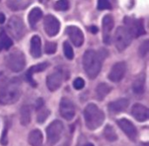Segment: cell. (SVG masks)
Segmentation results:
<instances>
[{"label":"cell","instance_id":"e575fe53","mask_svg":"<svg viewBox=\"0 0 149 146\" xmlns=\"http://www.w3.org/2000/svg\"><path fill=\"white\" fill-rule=\"evenodd\" d=\"M8 82H9V79L6 74L3 72H0V91L8 84Z\"/></svg>","mask_w":149,"mask_h":146},{"label":"cell","instance_id":"ac0fdd59","mask_svg":"<svg viewBox=\"0 0 149 146\" xmlns=\"http://www.w3.org/2000/svg\"><path fill=\"white\" fill-rule=\"evenodd\" d=\"M48 67V64L47 63H40L38 64H36V65H33L31 66L26 72V79L28 80V82L33 86L35 87L37 85L36 82L33 80L32 78V76L36 73H39V72H42L43 71H45L46 68Z\"/></svg>","mask_w":149,"mask_h":146},{"label":"cell","instance_id":"ba28073f","mask_svg":"<svg viewBox=\"0 0 149 146\" xmlns=\"http://www.w3.org/2000/svg\"><path fill=\"white\" fill-rule=\"evenodd\" d=\"M124 23L126 24V28L128 30L132 37H138L146 33L142 19H136L130 17H126L124 19Z\"/></svg>","mask_w":149,"mask_h":146},{"label":"cell","instance_id":"60d3db41","mask_svg":"<svg viewBox=\"0 0 149 146\" xmlns=\"http://www.w3.org/2000/svg\"><path fill=\"white\" fill-rule=\"evenodd\" d=\"M60 146H68V145H66V144H64V145H62Z\"/></svg>","mask_w":149,"mask_h":146},{"label":"cell","instance_id":"f35d334b","mask_svg":"<svg viewBox=\"0 0 149 146\" xmlns=\"http://www.w3.org/2000/svg\"><path fill=\"white\" fill-rule=\"evenodd\" d=\"M5 21V16L3 13H0V24H3Z\"/></svg>","mask_w":149,"mask_h":146},{"label":"cell","instance_id":"277c9868","mask_svg":"<svg viewBox=\"0 0 149 146\" xmlns=\"http://www.w3.org/2000/svg\"><path fill=\"white\" fill-rule=\"evenodd\" d=\"M5 63L11 71L19 72L23 71L25 66V57L22 51L16 50L7 56Z\"/></svg>","mask_w":149,"mask_h":146},{"label":"cell","instance_id":"4316f807","mask_svg":"<svg viewBox=\"0 0 149 146\" xmlns=\"http://www.w3.org/2000/svg\"><path fill=\"white\" fill-rule=\"evenodd\" d=\"M104 136L106 139L109 142H114L118 139V136L115 132V130L112 125H107L104 129Z\"/></svg>","mask_w":149,"mask_h":146},{"label":"cell","instance_id":"ab89813d","mask_svg":"<svg viewBox=\"0 0 149 146\" xmlns=\"http://www.w3.org/2000/svg\"><path fill=\"white\" fill-rule=\"evenodd\" d=\"M84 146H94L93 144H91V143H88V144H86V145H85Z\"/></svg>","mask_w":149,"mask_h":146},{"label":"cell","instance_id":"4fadbf2b","mask_svg":"<svg viewBox=\"0 0 149 146\" xmlns=\"http://www.w3.org/2000/svg\"><path fill=\"white\" fill-rule=\"evenodd\" d=\"M114 27V19L111 15H106L102 19L103 28V40L104 43L109 44L111 43L112 31Z\"/></svg>","mask_w":149,"mask_h":146},{"label":"cell","instance_id":"3957f363","mask_svg":"<svg viewBox=\"0 0 149 146\" xmlns=\"http://www.w3.org/2000/svg\"><path fill=\"white\" fill-rule=\"evenodd\" d=\"M83 67L86 75L94 79L101 70V58L99 53L93 50L86 51L83 57Z\"/></svg>","mask_w":149,"mask_h":146},{"label":"cell","instance_id":"9a60e30c","mask_svg":"<svg viewBox=\"0 0 149 146\" xmlns=\"http://www.w3.org/2000/svg\"><path fill=\"white\" fill-rule=\"evenodd\" d=\"M62 82H63V75H62V72L59 71H57L50 74L46 79L47 87L51 91H57L61 86Z\"/></svg>","mask_w":149,"mask_h":146},{"label":"cell","instance_id":"8992f818","mask_svg":"<svg viewBox=\"0 0 149 146\" xmlns=\"http://www.w3.org/2000/svg\"><path fill=\"white\" fill-rule=\"evenodd\" d=\"M64 131V125L59 120H55L46 129L47 143L50 146L55 145L61 138Z\"/></svg>","mask_w":149,"mask_h":146},{"label":"cell","instance_id":"6da1fadb","mask_svg":"<svg viewBox=\"0 0 149 146\" xmlns=\"http://www.w3.org/2000/svg\"><path fill=\"white\" fill-rule=\"evenodd\" d=\"M21 82L18 78H14L0 91V104L9 105L15 104L21 97Z\"/></svg>","mask_w":149,"mask_h":146},{"label":"cell","instance_id":"f546056e","mask_svg":"<svg viewBox=\"0 0 149 146\" xmlns=\"http://www.w3.org/2000/svg\"><path fill=\"white\" fill-rule=\"evenodd\" d=\"M69 6H70L69 0H58L54 4V8L57 10H61V11L67 10L69 9Z\"/></svg>","mask_w":149,"mask_h":146},{"label":"cell","instance_id":"52a82bcc","mask_svg":"<svg viewBox=\"0 0 149 146\" xmlns=\"http://www.w3.org/2000/svg\"><path fill=\"white\" fill-rule=\"evenodd\" d=\"M6 29L9 34L16 40H20L24 36V24L23 23V20L19 17L14 16L10 17L7 24Z\"/></svg>","mask_w":149,"mask_h":146},{"label":"cell","instance_id":"603a6c76","mask_svg":"<svg viewBox=\"0 0 149 146\" xmlns=\"http://www.w3.org/2000/svg\"><path fill=\"white\" fill-rule=\"evenodd\" d=\"M31 3V0H7L8 7L12 10H19L25 9Z\"/></svg>","mask_w":149,"mask_h":146},{"label":"cell","instance_id":"9c48e42d","mask_svg":"<svg viewBox=\"0 0 149 146\" xmlns=\"http://www.w3.org/2000/svg\"><path fill=\"white\" fill-rule=\"evenodd\" d=\"M60 23L57 17L52 15H47L44 19V30L50 37H54L59 32Z\"/></svg>","mask_w":149,"mask_h":146},{"label":"cell","instance_id":"e0dca14e","mask_svg":"<svg viewBox=\"0 0 149 146\" xmlns=\"http://www.w3.org/2000/svg\"><path fill=\"white\" fill-rule=\"evenodd\" d=\"M129 105V100L127 98H120L116 101L111 102L108 104V110L113 114H119L127 110Z\"/></svg>","mask_w":149,"mask_h":146},{"label":"cell","instance_id":"2e32d148","mask_svg":"<svg viewBox=\"0 0 149 146\" xmlns=\"http://www.w3.org/2000/svg\"><path fill=\"white\" fill-rule=\"evenodd\" d=\"M132 115L133 117L139 122H146L149 118L148 109L141 104H135L132 107Z\"/></svg>","mask_w":149,"mask_h":146},{"label":"cell","instance_id":"f1b7e54d","mask_svg":"<svg viewBox=\"0 0 149 146\" xmlns=\"http://www.w3.org/2000/svg\"><path fill=\"white\" fill-rule=\"evenodd\" d=\"M50 115V111L45 109V108H41L38 111V115H37V122L39 124L44 123L46 118L49 117Z\"/></svg>","mask_w":149,"mask_h":146},{"label":"cell","instance_id":"5b68a950","mask_svg":"<svg viewBox=\"0 0 149 146\" xmlns=\"http://www.w3.org/2000/svg\"><path fill=\"white\" fill-rule=\"evenodd\" d=\"M132 38H133L132 35L130 34V32L126 27H122V26L118 27L113 37V42L115 47L119 51H124L130 45L132 42Z\"/></svg>","mask_w":149,"mask_h":146},{"label":"cell","instance_id":"7402d4cb","mask_svg":"<svg viewBox=\"0 0 149 146\" xmlns=\"http://www.w3.org/2000/svg\"><path fill=\"white\" fill-rule=\"evenodd\" d=\"M145 75L141 74L133 83V91L135 94H142L145 91Z\"/></svg>","mask_w":149,"mask_h":146},{"label":"cell","instance_id":"836d02e7","mask_svg":"<svg viewBox=\"0 0 149 146\" xmlns=\"http://www.w3.org/2000/svg\"><path fill=\"white\" fill-rule=\"evenodd\" d=\"M85 86V81L83 78L81 77H78L74 80L73 82V87L76 89V90H81L83 89Z\"/></svg>","mask_w":149,"mask_h":146},{"label":"cell","instance_id":"cb8c5ba5","mask_svg":"<svg viewBox=\"0 0 149 146\" xmlns=\"http://www.w3.org/2000/svg\"><path fill=\"white\" fill-rule=\"evenodd\" d=\"M31 120V108L28 105H24L20 109V123L24 126H27Z\"/></svg>","mask_w":149,"mask_h":146},{"label":"cell","instance_id":"30bf717a","mask_svg":"<svg viewBox=\"0 0 149 146\" xmlns=\"http://www.w3.org/2000/svg\"><path fill=\"white\" fill-rule=\"evenodd\" d=\"M60 115L65 120H72L75 116V106L74 104L67 98H63L59 104Z\"/></svg>","mask_w":149,"mask_h":146},{"label":"cell","instance_id":"d6986e66","mask_svg":"<svg viewBox=\"0 0 149 146\" xmlns=\"http://www.w3.org/2000/svg\"><path fill=\"white\" fill-rule=\"evenodd\" d=\"M42 44L41 39L38 36L35 35L32 37L31 40V47H30V53L34 58H38L41 57L42 54Z\"/></svg>","mask_w":149,"mask_h":146},{"label":"cell","instance_id":"74e56055","mask_svg":"<svg viewBox=\"0 0 149 146\" xmlns=\"http://www.w3.org/2000/svg\"><path fill=\"white\" fill-rule=\"evenodd\" d=\"M90 30L92 31V33H93V34H96L97 32H98V28L96 27V26H91L90 27Z\"/></svg>","mask_w":149,"mask_h":146},{"label":"cell","instance_id":"484cf974","mask_svg":"<svg viewBox=\"0 0 149 146\" xmlns=\"http://www.w3.org/2000/svg\"><path fill=\"white\" fill-rule=\"evenodd\" d=\"M12 46V41L9 36L3 30L0 32V51L3 50H8Z\"/></svg>","mask_w":149,"mask_h":146},{"label":"cell","instance_id":"7c38bea8","mask_svg":"<svg viewBox=\"0 0 149 146\" xmlns=\"http://www.w3.org/2000/svg\"><path fill=\"white\" fill-rule=\"evenodd\" d=\"M119 127L123 131V132L132 140L135 141L138 136V131L134 124L127 118H121L117 121Z\"/></svg>","mask_w":149,"mask_h":146},{"label":"cell","instance_id":"ffe728a7","mask_svg":"<svg viewBox=\"0 0 149 146\" xmlns=\"http://www.w3.org/2000/svg\"><path fill=\"white\" fill-rule=\"evenodd\" d=\"M28 142L31 146H42L43 134L39 130H33L29 133Z\"/></svg>","mask_w":149,"mask_h":146},{"label":"cell","instance_id":"5bb4252c","mask_svg":"<svg viewBox=\"0 0 149 146\" xmlns=\"http://www.w3.org/2000/svg\"><path fill=\"white\" fill-rule=\"evenodd\" d=\"M70 40L76 47H80L84 43V34L77 26H68L65 30Z\"/></svg>","mask_w":149,"mask_h":146},{"label":"cell","instance_id":"d6a6232c","mask_svg":"<svg viewBox=\"0 0 149 146\" xmlns=\"http://www.w3.org/2000/svg\"><path fill=\"white\" fill-rule=\"evenodd\" d=\"M98 10H110L112 8L111 3L109 0H98Z\"/></svg>","mask_w":149,"mask_h":146},{"label":"cell","instance_id":"7a4b0ae2","mask_svg":"<svg viewBox=\"0 0 149 146\" xmlns=\"http://www.w3.org/2000/svg\"><path fill=\"white\" fill-rule=\"evenodd\" d=\"M84 118L86 127L91 131H94L104 123L105 114L96 104H89L84 110Z\"/></svg>","mask_w":149,"mask_h":146},{"label":"cell","instance_id":"1f68e13d","mask_svg":"<svg viewBox=\"0 0 149 146\" xmlns=\"http://www.w3.org/2000/svg\"><path fill=\"white\" fill-rule=\"evenodd\" d=\"M149 50V41L148 40H146L144 41L141 45L140 46V50H139V53L141 55V57H144L147 56V54L148 53Z\"/></svg>","mask_w":149,"mask_h":146},{"label":"cell","instance_id":"8d00e7d4","mask_svg":"<svg viewBox=\"0 0 149 146\" xmlns=\"http://www.w3.org/2000/svg\"><path fill=\"white\" fill-rule=\"evenodd\" d=\"M44 105H45V103H44L43 99L42 98H38V101H37V103H36V110L38 111L39 109L43 108Z\"/></svg>","mask_w":149,"mask_h":146},{"label":"cell","instance_id":"44dd1931","mask_svg":"<svg viewBox=\"0 0 149 146\" xmlns=\"http://www.w3.org/2000/svg\"><path fill=\"white\" fill-rule=\"evenodd\" d=\"M42 16H43V12L38 7L33 8L28 15V22L31 28H35L37 23L42 18Z\"/></svg>","mask_w":149,"mask_h":146},{"label":"cell","instance_id":"d4e9b609","mask_svg":"<svg viewBox=\"0 0 149 146\" xmlns=\"http://www.w3.org/2000/svg\"><path fill=\"white\" fill-rule=\"evenodd\" d=\"M112 91V87L109 86L107 84L105 83H101L100 84L97 88H96V95H97V98L101 101L103 100Z\"/></svg>","mask_w":149,"mask_h":146},{"label":"cell","instance_id":"d590c367","mask_svg":"<svg viewBox=\"0 0 149 146\" xmlns=\"http://www.w3.org/2000/svg\"><path fill=\"white\" fill-rule=\"evenodd\" d=\"M7 135H8V128H7V126H6L5 129L3 130V134H2V137H1V141H0V143H1L2 145L6 146L8 145V137H7Z\"/></svg>","mask_w":149,"mask_h":146},{"label":"cell","instance_id":"4dcf8cb0","mask_svg":"<svg viewBox=\"0 0 149 146\" xmlns=\"http://www.w3.org/2000/svg\"><path fill=\"white\" fill-rule=\"evenodd\" d=\"M57 51V44L54 42H47L45 47V51L47 54H54Z\"/></svg>","mask_w":149,"mask_h":146},{"label":"cell","instance_id":"83f0119b","mask_svg":"<svg viewBox=\"0 0 149 146\" xmlns=\"http://www.w3.org/2000/svg\"><path fill=\"white\" fill-rule=\"evenodd\" d=\"M63 50H64V54L65 56V57L69 60L73 59L74 57V52L72 50V45L70 44V43H68L67 41L64 42L63 44Z\"/></svg>","mask_w":149,"mask_h":146},{"label":"cell","instance_id":"8fae6325","mask_svg":"<svg viewBox=\"0 0 149 146\" xmlns=\"http://www.w3.org/2000/svg\"><path fill=\"white\" fill-rule=\"evenodd\" d=\"M127 71V64L125 62H119L113 65L111 71L108 75L110 81L113 83L120 82L125 76Z\"/></svg>","mask_w":149,"mask_h":146}]
</instances>
